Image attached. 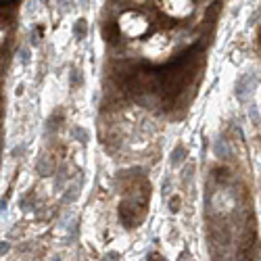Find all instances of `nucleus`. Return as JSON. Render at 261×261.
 <instances>
[{
	"label": "nucleus",
	"instance_id": "f257e3e1",
	"mask_svg": "<svg viewBox=\"0 0 261 261\" xmlns=\"http://www.w3.org/2000/svg\"><path fill=\"white\" fill-rule=\"evenodd\" d=\"M121 30L127 36H138L146 30V21L136 13H127V15L121 17Z\"/></svg>",
	"mask_w": 261,
	"mask_h": 261
},
{
	"label": "nucleus",
	"instance_id": "f03ea898",
	"mask_svg": "<svg viewBox=\"0 0 261 261\" xmlns=\"http://www.w3.org/2000/svg\"><path fill=\"white\" fill-rule=\"evenodd\" d=\"M163 9L173 17H186L192 11L190 0H163Z\"/></svg>",
	"mask_w": 261,
	"mask_h": 261
},
{
	"label": "nucleus",
	"instance_id": "7ed1b4c3",
	"mask_svg": "<svg viewBox=\"0 0 261 261\" xmlns=\"http://www.w3.org/2000/svg\"><path fill=\"white\" fill-rule=\"evenodd\" d=\"M180 161H182V148L178 146V148H176V153H173V159H171V163L176 165V163H180Z\"/></svg>",
	"mask_w": 261,
	"mask_h": 261
}]
</instances>
